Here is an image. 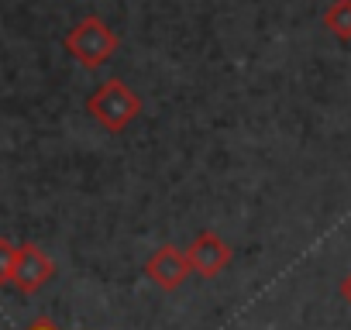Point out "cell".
Masks as SVG:
<instances>
[{
	"label": "cell",
	"mask_w": 351,
	"mask_h": 330,
	"mask_svg": "<svg viewBox=\"0 0 351 330\" xmlns=\"http://www.w3.org/2000/svg\"><path fill=\"white\" fill-rule=\"evenodd\" d=\"M62 45H66V52H69L83 69H100V66L117 52L121 38H117V31H114L107 21H100L97 14H90V18H83L80 25H73V31H66Z\"/></svg>",
	"instance_id": "7a4b0ae2"
},
{
	"label": "cell",
	"mask_w": 351,
	"mask_h": 330,
	"mask_svg": "<svg viewBox=\"0 0 351 330\" xmlns=\"http://www.w3.org/2000/svg\"><path fill=\"white\" fill-rule=\"evenodd\" d=\"M337 292H341V299H344V303L351 306V272H348V275L341 279V285H337Z\"/></svg>",
	"instance_id": "ba28073f"
},
{
	"label": "cell",
	"mask_w": 351,
	"mask_h": 330,
	"mask_svg": "<svg viewBox=\"0 0 351 330\" xmlns=\"http://www.w3.org/2000/svg\"><path fill=\"white\" fill-rule=\"evenodd\" d=\"M14 262H18V244L11 238H0V285H11Z\"/></svg>",
	"instance_id": "52a82bcc"
},
{
	"label": "cell",
	"mask_w": 351,
	"mask_h": 330,
	"mask_svg": "<svg viewBox=\"0 0 351 330\" xmlns=\"http://www.w3.org/2000/svg\"><path fill=\"white\" fill-rule=\"evenodd\" d=\"M190 258H186V251H180L176 244H162V248H155L152 251V258L145 262V275L152 279V285L155 289H162V292H176L186 279H190Z\"/></svg>",
	"instance_id": "277c9868"
},
{
	"label": "cell",
	"mask_w": 351,
	"mask_h": 330,
	"mask_svg": "<svg viewBox=\"0 0 351 330\" xmlns=\"http://www.w3.org/2000/svg\"><path fill=\"white\" fill-rule=\"evenodd\" d=\"M324 28L337 42H351V0H334L324 11Z\"/></svg>",
	"instance_id": "8992f818"
},
{
	"label": "cell",
	"mask_w": 351,
	"mask_h": 330,
	"mask_svg": "<svg viewBox=\"0 0 351 330\" xmlns=\"http://www.w3.org/2000/svg\"><path fill=\"white\" fill-rule=\"evenodd\" d=\"M56 279V262L32 241L18 244V262H14V279L11 285L21 292V296H32L38 292L42 285H49Z\"/></svg>",
	"instance_id": "3957f363"
},
{
	"label": "cell",
	"mask_w": 351,
	"mask_h": 330,
	"mask_svg": "<svg viewBox=\"0 0 351 330\" xmlns=\"http://www.w3.org/2000/svg\"><path fill=\"white\" fill-rule=\"evenodd\" d=\"M186 258H190V268H193L197 275L214 279L217 272H224V268L231 265L234 251H231V244H228L224 238H217L214 231H200V234L193 238V244L186 248Z\"/></svg>",
	"instance_id": "5b68a950"
},
{
	"label": "cell",
	"mask_w": 351,
	"mask_h": 330,
	"mask_svg": "<svg viewBox=\"0 0 351 330\" xmlns=\"http://www.w3.org/2000/svg\"><path fill=\"white\" fill-rule=\"evenodd\" d=\"M86 114L110 134H121L138 114H141V97L124 83V79H107L86 97Z\"/></svg>",
	"instance_id": "6da1fadb"
},
{
	"label": "cell",
	"mask_w": 351,
	"mask_h": 330,
	"mask_svg": "<svg viewBox=\"0 0 351 330\" xmlns=\"http://www.w3.org/2000/svg\"><path fill=\"white\" fill-rule=\"evenodd\" d=\"M25 330H59V327H56L52 320H35V323H28Z\"/></svg>",
	"instance_id": "9c48e42d"
}]
</instances>
